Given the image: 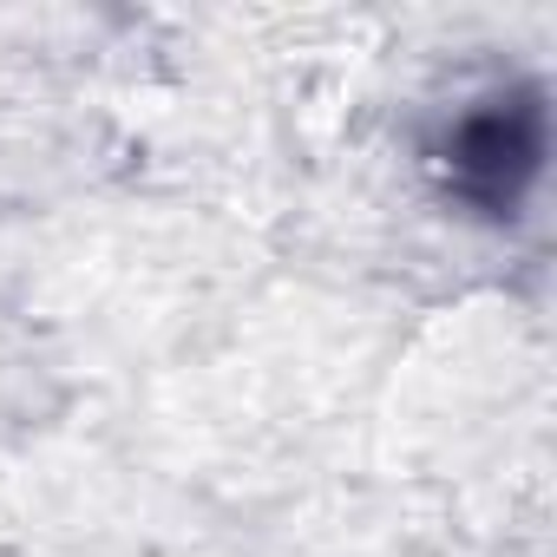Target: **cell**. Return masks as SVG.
<instances>
[{"label":"cell","instance_id":"obj_1","mask_svg":"<svg viewBox=\"0 0 557 557\" xmlns=\"http://www.w3.org/2000/svg\"><path fill=\"white\" fill-rule=\"evenodd\" d=\"M544 151H550L544 92L518 86L505 99L459 112L446 125V138L433 145V164L459 203H472L485 216H518V203L531 197V184L544 171Z\"/></svg>","mask_w":557,"mask_h":557}]
</instances>
